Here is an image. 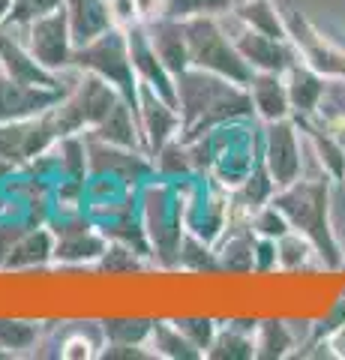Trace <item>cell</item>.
Returning <instances> with one entry per match:
<instances>
[{
    "instance_id": "obj_1",
    "label": "cell",
    "mask_w": 345,
    "mask_h": 360,
    "mask_svg": "<svg viewBox=\"0 0 345 360\" xmlns=\"http://www.w3.org/2000/svg\"><path fill=\"white\" fill-rule=\"evenodd\" d=\"M177 82V111H181V139L193 141L219 123L252 115V99L247 84H237L226 75L189 66Z\"/></svg>"
},
{
    "instance_id": "obj_2",
    "label": "cell",
    "mask_w": 345,
    "mask_h": 360,
    "mask_svg": "<svg viewBox=\"0 0 345 360\" xmlns=\"http://www.w3.org/2000/svg\"><path fill=\"white\" fill-rule=\"evenodd\" d=\"M271 201L285 213L294 231L315 243L327 270L342 267V246L330 225V177H297L294 184L276 189Z\"/></svg>"
},
{
    "instance_id": "obj_3",
    "label": "cell",
    "mask_w": 345,
    "mask_h": 360,
    "mask_svg": "<svg viewBox=\"0 0 345 360\" xmlns=\"http://www.w3.org/2000/svg\"><path fill=\"white\" fill-rule=\"evenodd\" d=\"M181 25H183V37L189 49V66L226 75L237 84H249L255 70L240 58V51L228 39L226 27H222L219 15H210V13L189 15V18H181Z\"/></svg>"
},
{
    "instance_id": "obj_4",
    "label": "cell",
    "mask_w": 345,
    "mask_h": 360,
    "mask_svg": "<svg viewBox=\"0 0 345 360\" xmlns=\"http://www.w3.org/2000/svg\"><path fill=\"white\" fill-rule=\"evenodd\" d=\"M72 66L82 72H93L103 82L115 84L129 103H136V90H138V78L132 70V58H129V42H126V30L111 27L103 37H96L93 42L75 49L72 54Z\"/></svg>"
},
{
    "instance_id": "obj_5",
    "label": "cell",
    "mask_w": 345,
    "mask_h": 360,
    "mask_svg": "<svg viewBox=\"0 0 345 360\" xmlns=\"http://www.w3.org/2000/svg\"><path fill=\"white\" fill-rule=\"evenodd\" d=\"M219 21L226 27L228 39L235 42V49L240 51V58L247 60L252 70H261V72H285L292 66L300 51L292 39H276V37H267V33L249 27L235 9H226L219 13Z\"/></svg>"
},
{
    "instance_id": "obj_6",
    "label": "cell",
    "mask_w": 345,
    "mask_h": 360,
    "mask_svg": "<svg viewBox=\"0 0 345 360\" xmlns=\"http://www.w3.org/2000/svg\"><path fill=\"white\" fill-rule=\"evenodd\" d=\"M18 30L21 42L27 45V51L37 58L46 70L51 72H66L72 70V54H75V42L70 33V18H66V9H54L48 15H39L27 21V25H15V21H6Z\"/></svg>"
},
{
    "instance_id": "obj_7",
    "label": "cell",
    "mask_w": 345,
    "mask_h": 360,
    "mask_svg": "<svg viewBox=\"0 0 345 360\" xmlns=\"http://www.w3.org/2000/svg\"><path fill=\"white\" fill-rule=\"evenodd\" d=\"M261 144V160L271 172L276 189L294 184L304 174V129L297 127L294 117L264 123Z\"/></svg>"
},
{
    "instance_id": "obj_8",
    "label": "cell",
    "mask_w": 345,
    "mask_h": 360,
    "mask_svg": "<svg viewBox=\"0 0 345 360\" xmlns=\"http://www.w3.org/2000/svg\"><path fill=\"white\" fill-rule=\"evenodd\" d=\"M136 117H138V132H141V150L157 156L171 139H181V111L174 103L160 96L153 87L141 84L136 90Z\"/></svg>"
},
{
    "instance_id": "obj_9",
    "label": "cell",
    "mask_w": 345,
    "mask_h": 360,
    "mask_svg": "<svg viewBox=\"0 0 345 360\" xmlns=\"http://www.w3.org/2000/svg\"><path fill=\"white\" fill-rule=\"evenodd\" d=\"M63 94L66 90L25 84V82H15V78L0 72V123L46 115L48 108H54L60 103Z\"/></svg>"
},
{
    "instance_id": "obj_10",
    "label": "cell",
    "mask_w": 345,
    "mask_h": 360,
    "mask_svg": "<svg viewBox=\"0 0 345 360\" xmlns=\"http://www.w3.org/2000/svg\"><path fill=\"white\" fill-rule=\"evenodd\" d=\"M285 75V87H288V103H292V117L294 120H306L315 117L321 111V103H325L327 94V75H321L309 60L297 58Z\"/></svg>"
},
{
    "instance_id": "obj_11",
    "label": "cell",
    "mask_w": 345,
    "mask_h": 360,
    "mask_svg": "<svg viewBox=\"0 0 345 360\" xmlns=\"http://www.w3.org/2000/svg\"><path fill=\"white\" fill-rule=\"evenodd\" d=\"M247 90H249V99H252V115L261 123L292 117V103H288V87H285L282 72L255 70Z\"/></svg>"
},
{
    "instance_id": "obj_12",
    "label": "cell",
    "mask_w": 345,
    "mask_h": 360,
    "mask_svg": "<svg viewBox=\"0 0 345 360\" xmlns=\"http://www.w3.org/2000/svg\"><path fill=\"white\" fill-rule=\"evenodd\" d=\"M66 18H70V33L75 49L93 42L96 37H103L105 30H111V15H108V0H63Z\"/></svg>"
},
{
    "instance_id": "obj_13",
    "label": "cell",
    "mask_w": 345,
    "mask_h": 360,
    "mask_svg": "<svg viewBox=\"0 0 345 360\" xmlns=\"http://www.w3.org/2000/svg\"><path fill=\"white\" fill-rule=\"evenodd\" d=\"M148 33H150V42H153V49H157L160 60L165 63V70L174 78L183 70H189V49H186L181 18L165 15L160 21H153V25H148Z\"/></svg>"
},
{
    "instance_id": "obj_14",
    "label": "cell",
    "mask_w": 345,
    "mask_h": 360,
    "mask_svg": "<svg viewBox=\"0 0 345 360\" xmlns=\"http://www.w3.org/2000/svg\"><path fill=\"white\" fill-rule=\"evenodd\" d=\"M297 321H259L255 328V357H292L297 354V348H306V336H300Z\"/></svg>"
},
{
    "instance_id": "obj_15",
    "label": "cell",
    "mask_w": 345,
    "mask_h": 360,
    "mask_svg": "<svg viewBox=\"0 0 345 360\" xmlns=\"http://www.w3.org/2000/svg\"><path fill=\"white\" fill-rule=\"evenodd\" d=\"M231 9H235L249 27L267 33V37L292 39L288 37V27H285V15H282L280 0H240V4H235Z\"/></svg>"
},
{
    "instance_id": "obj_16",
    "label": "cell",
    "mask_w": 345,
    "mask_h": 360,
    "mask_svg": "<svg viewBox=\"0 0 345 360\" xmlns=\"http://www.w3.org/2000/svg\"><path fill=\"white\" fill-rule=\"evenodd\" d=\"M276 264H280V270H304V267L327 270L325 258H321L315 250V243L294 229L276 240Z\"/></svg>"
},
{
    "instance_id": "obj_17",
    "label": "cell",
    "mask_w": 345,
    "mask_h": 360,
    "mask_svg": "<svg viewBox=\"0 0 345 360\" xmlns=\"http://www.w3.org/2000/svg\"><path fill=\"white\" fill-rule=\"evenodd\" d=\"M108 345V336L103 324H93L91 333H84V328L79 330H66L63 340H58V357L63 360H93L103 357V348Z\"/></svg>"
},
{
    "instance_id": "obj_18",
    "label": "cell",
    "mask_w": 345,
    "mask_h": 360,
    "mask_svg": "<svg viewBox=\"0 0 345 360\" xmlns=\"http://www.w3.org/2000/svg\"><path fill=\"white\" fill-rule=\"evenodd\" d=\"M150 348L157 357H183V360H193V357H204L202 348H195L193 342L183 336V330L177 328L174 321H153L150 328Z\"/></svg>"
},
{
    "instance_id": "obj_19",
    "label": "cell",
    "mask_w": 345,
    "mask_h": 360,
    "mask_svg": "<svg viewBox=\"0 0 345 360\" xmlns=\"http://www.w3.org/2000/svg\"><path fill=\"white\" fill-rule=\"evenodd\" d=\"M39 340H42V328L37 321L0 319V348L6 354H37Z\"/></svg>"
},
{
    "instance_id": "obj_20",
    "label": "cell",
    "mask_w": 345,
    "mask_h": 360,
    "mask_svg": "<svg viewBox=\"0 0 345 360\" xmlns=\"http://www.w3.org/2000/svg\"><path fill=\"white\" fill-rule=\"evenodd\" d=\"M235 6V0H169V15L171 18H189V15H219Z\"/></svg>"
},
{
    "instance_id": "obj_21",
    "label": "cell",
    "mask_w": 345,
    "mask_h": 360,
    "mask_svg": "<svg viewBox=\"0 0 345 360\" xmlns=\"http://www.w3.org/2000/svg\"><path fill=\"white\" fill-rule=\"evenodd\" d=\"M174 324L183 330V336L195 348H202V354L207 352L210 342H214V336H216V324L207 321V319H174Z\"/></svg>"
},
{
    "instance_id": "obj_22",
    "label": "cell",
    "mask_w": 345,
    "mask_h": 360,
    "mask_svg": "<svg viewBox=\"0 0 345 360\" xmlns=\"http://www.w3.org/2000/svg\"><path fill=\"white\" fill-rule=\"evenodd\" d=\"M60 6H63V0H15L9 21H15V25H27V21L39 18V15H48V13H54V9H60Z\"/></svg>"
},
{
    "instance_id": "obj_23",
    "label": "cell",
    "mask_w": 345,
    "mask_h": 360,
    "mask_svg": "<svg viewBox=\"0 0 345 360\" xmlns=\"http://www.w3.org/2000/svg\"><path fill=\"white\" fill-rule=\"evenodd\" d=\"M108 15H111V25L120 30H129L132 25H138L136 0H108Z\"/></svg>"
},
{
    "instance_id": "obj_24",
    "label": "cell",
    "mask_w": 345,
    "mask_h": 360,
    "mask_svg": "<svg viewBox=\"0 0 345 360\" xmlns=\"http://www.w3.org/2000/svg\"><path fill=\"white\" fill-rule=\"evenodd\" d=\"M136 13H138V25H153L169 15V0H136Z\"/></svg>"
},
{
    "instance_id": "obj_25",
    "label": "cell",
    "mask_w": 345,
    "mask_h": 360,
    "mask_svg": "<svg viewBox=\"0 0 345 360\" xmlns=\"http://www.w3.org/2000/svg\"><path fill=\"white\" fill-rule=\"evenodd\" d=\"M325 340L330 342V352H333V357H345V321L339 324L333 333H327Z\"/></svg>"
},
{
    "instance_id": "obj_26",
    "label": "cell",
    "mask_w": 345,
    "mask_h": 360,
    "mask_svg": "<svg viewBox=\"0 0 345 360\" xmlns=\"http://www.w3.org/2000/svg\"><path fill=\"white\" fill-rule=\"evenodd\" d=\"M13 4L15 0H0V27H4L9 21V15H13Z\"/></svg>"
},
{
    "instance_id": "obj_27",
    "label": "cell",
    "mask_w": 345,
    "mask_h": 360,
    "mask_svg": "<svg viewBox=\"0 0 345 360\" xmlns=\"http://www.w3.org/2000/svg\"><path fill=\"white\" fill-rule=\"evenodd\" d=\"M0 357H6V352H4V348H0Z\"/></svg>"
}]
</instances>
